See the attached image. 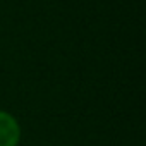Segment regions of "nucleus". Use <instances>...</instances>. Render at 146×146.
<instances>
[{
  "mask_svg": "<svg viewBox=\"0 0 146 146\" xmlns=\"http://www.w3.org/2000/svg\"><path fill=\"white\" fill-rule=\"evenodd\" d=\"M21 141V125L14 115L0 110V146H17Z\"/></svg>",
  "mask_w": 146,
  "mask_h": 146,
  "instance_id": "obj_1",
  "label": "nucleus"
}]
</instances>
